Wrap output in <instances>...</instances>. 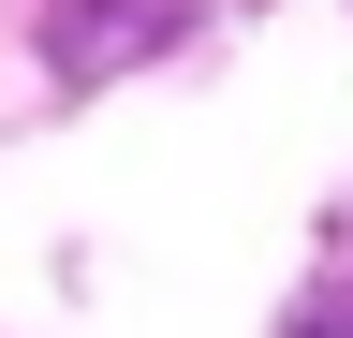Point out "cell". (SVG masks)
I'll list each match as a JSON object with an SVG mask.
<instances>
[{"label":"cell","mask_w":353,"mask_h":338,"mask_svg":"<svg viewBox=\"0 0 353 338\" xmlns=\"http://www.w3.org/2000/svg\"><path fill=\"white\" fill-rule=\"evenodd\" d=\"M192 15H206V0H59V15H44V74H59V89L148 74V59H162Z\"/></svg>","instance_id":"6da1fadb"},{"label":"cell","mask_w":353,"mask_h":338,"mask_svg":"<svg viewBox=\"0 0 353 338\" xmlns=\"http://www.w3.org/2000/svg\"><path fill=\"white\" fill-rule=\"evenodd\" d=\"M294 338H353V279H339V294H309V309H294Z\"/></svg>","instance_id":"7a4b0ae2"}]
</instances>
